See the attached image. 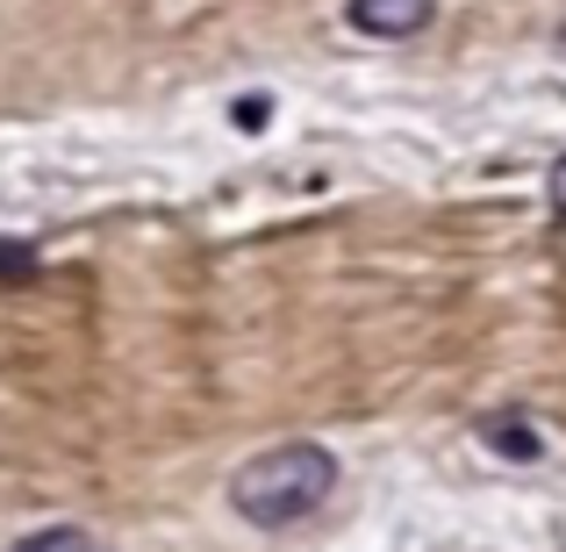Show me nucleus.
<instances>
[{"label":"nucleus","instance_id":"1","mask_svg":"<svg viewBox=\"0 0 566 552\" xmlns=\"http://www.w3.org/2000/svg\"><path fill=\"white\" fill-rule=\"evenodd\" d=\"M331 488H337V459L323 452V445L294 438V445L259 452L251 467H237L230 502H237V517H244V524L287 531V524H302V517H316L323 502H331Z\"/></svg>","mask_w":566,"mask_h":552},{"label":"nucleus","instance_id":"2","mask_svg":"<svg viewBox=\"0 0 566 552\" xmlns=\"http://www.w3.org/2000/svg\"><path fill=\"white\" fill-rule=\"evenodd\" d=\"M423 22H430V0H352L359 37H416Z\"/></svg>","mask_w":566,"mask_h":552},{"label":"nucleus","instance_id":"3","mask_svg":"<svg viewBox=\"0 0 566 552\" xmlns=\"http://www.w3.org/2000/svg\"><path fill=\"white\" fill-rule=\"evenodd\" d=\"M488 445H495L502 459H538V430H531L524 416H495V424H488Z\"/></svg>","mask_w":566,"mask_h":552},{"label":"nucleus","instance_id":"4","mask_svg":"<svg viewBox=\"0 0 566 552\" xmlns=\"http://www.w3.org/2000/svg\"><path fill=\"white\" fill-rule=\"evenodd\" d=\"M14 552H94V539H86L80 524H51V531H29Z\"/></svg>","mask_w":566,"mask_h":552},{"label":"nucleus","instance_id":"5","mask_svg":"<svg viewBox=\"0 0 566 552\" xmlns=\"http://www.w3.org/2000/svg\"><path fill=\"white\" fill-rule=\"evenodd\" d=\"M29 273H36V251L22 237H0V280H29Z\"/></svg>","mask_w":566,"mask_h":552},{"label":"nucleus","instance_id":"6","mask_svg":"<svg viewBox=\"0 0 566 552\" xmlns=\"http://www.w3.org/2000/svg\"><path fill=\"white\" fill-rule=\"evenodd\" d=\"M553 194H559V201H566V166H559V173H553Z\"/></svg>","mask_w":566,"mask_h":552}]
</instances>
